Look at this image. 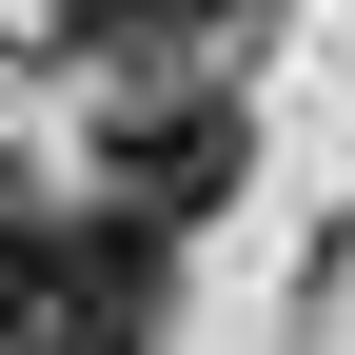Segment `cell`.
Listing matches in <instances>:
<instances>
[{
	"label": "cell",
	"mask_w": 355,
	"mask_h": 355,
	"mask_svg": "<svg viewBox=\"0 0 355 355\" xmlns=\"http://www.w3.org/2000/svg\"><path fill=\"white\" fill-rule=\"evenodd\" d=\"M198 20H237V0H198Z\"/></svg>",
	"instance_id": "obj_2"
},
{
	"label": "cell",
	"mask_w": 355,
	"mask_h": 355,
	"mask_svg": "<svg viewBox=\"0 0 355 355\" xmlns=\"http://www.w3.org/2000/svg\"><path fill=\"white\" fill-rule=\"evenodd\" d=\"M217 198H237V99L119 119V217H217Z\"/></svg>",
	"instance_id": "obj_1"
},
{
	"label": "cell",
	"mask_w": 355,
	"mask_h": 355,
	"mask_svg": "<svg viewBox=\"0 0 355 355\" xmlns=\"http://www.w3.org/2000/svg\"><path fill=\"white\" fill-rule=\"evenodd\" d=\"M0 355H20V336H0Z\"/></svg>",
	"instance_id": "obj_3"
}]
</instances>
